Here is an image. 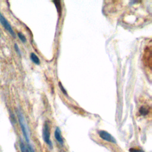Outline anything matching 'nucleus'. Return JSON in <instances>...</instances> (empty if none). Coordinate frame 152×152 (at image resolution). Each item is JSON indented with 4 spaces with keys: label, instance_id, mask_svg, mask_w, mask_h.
<instances>
[{
    "label": "nucleus",
    "instance_id": "12",
    "mask_svg": "<svg viewBox=\"0 0 152 152\" xmlns=\"http://www.w3.org/2000/svg\"><path fill=\"white\" fill-rule=\"evenodd\" d=\"M14 48H15V49L16 50V52H17V53L19 55H21V51H20V49L18 46V45L17 43H15L14 45Z\"/></svg>",
    "mask_w": 152,
    "mask_h": 152
},
{
    "label": "nucleus",
    "instance_id": "10",
    "mask_svg": "<svg viewBox=\"0 0 152 152\" xmlns=\"http://www.w3.org/2000/svg\"><path fill=\"white\" fill-rule=\"evenodd\" d=\"M58 85H59V88H60L61 91H62L65 96H68V93H67V92H66V90L64 88V87H63L62 83H61V82H59V83H58Z\"/></svg>",
    "mask_w": 152,
    "mask_h": 152
},
{
    "label": "nucleus",
    "instance_id": "2",
    "mask_svg": "<svg viewBox=\"0 0 152 152\" xmlns=\"http://www.w3.org/2000/svg\"><path fill=\"white\" fill-rule=\"evenodd\" d=\"M42 138L47 144L50 147H52V143L50 139V126L48 122H45L42 130Z\"/></svg>",
    "mask_w": 152,
    "mask_h": 152
},
{
    "label": "nucleus",
    "instance_id": "14",
    "mask_svg": "<svg viewBox=\"0 0 152 152\" xmlns=\"http://www.w3.org/2000/svg\"><path fill=\"white\" fill-rule=\"evenodd\" d=\"M0 37H1V35H0Z\"/></svg>",
    "mask_w": 152,
    "mask_h": 152
},
{
    "label": "nucleus",
    "instance_id": "13",
    "mask_svg": "<svg viewBox=\"0 0 152 152\" xmlns=\"http://www.w3.org/2000/svg\"><path fill=\"white\" fill-rule=\"evenodd\" d=\"M28 145V152H34V148H33L32 145L29 144H27Z\"/></svg>",
    "mask_w": 152,
    "mask_h": 152
},
{
    "label": "nucleus",
    "instance_id": "9",
    "mask_svg": "<svg viewBox=\"0 0 152 152\" xmlns=\"http://www.w3.org/2000/svg\"><path fill=\"white\" fill-rule=\"evenodd\" d=\"M18 36L19 37V39H20V40L23 42V43H25L26 42V38L25 37V36L22 34L21 33H18Z\"/></svg>",
    "mask_w": 152,
    "mask_h": 152
},
{
    "label": "nucleus",
    "instance_id": "7",
    "mask_svg": "<svg viewBox=\"0 0 152 152\" xmlns=\"http://www.w3.org/2000/svg\"><path fill=\"white\" fill-rule=\"evenodd\" d=\"M20 149L21 152H28V148L26 147V145L23 142L22 140H20Z\"/></svg>",
    "mask_w": 152,
    "mask_h": 152
},
{
    "label": "nucleus",
    "instance_id": "4",
    "mask_svg": "<svg viewBox=\"0 0 152 152\" xmlns=\"http://www.w3.org/2000/svg\"><path fill=\"white\" fill-rule=\"evenodd\" d=\"M98 134H99V135L100 136V137L105 141H107L112 142V143L116 142V141L115 139V138L111 134H110L109 132H107L106 131L100 130L98 132Z\"/></svg>",
    "mask_w": 152,
    "mask_h": 152
},
{
    "label": "nucleus",
    "instance_id": "11",
    "mask_svg": "<svg viewBox=\"0 0 152 152\" xmlns=\"http://www.w3.org/2000/svg\"><path fill=\"white\" fill-rule=\"evenodd\" d=\"M129 152H144L142 149L141 148H131L129 150Z\"/></svg>",
    "mask_w": 152,
    "mask_h": 152
},
{
    "label": "nucleus",
    "instance_id": "6",
    "mask_svg": "<svg viewBox=\"0 0 152 152\" xmlns=\"http://www.w3.org/2000/svg\"><path fill=\"white\" fill-rule=\"evenodd\" d=\"M30 59L31 60V61L34 63L36 65H39L40 63V59L39 58L37 57V56L33 52L31 53L30 54Z\"/></svg>",
    "mask_w": 152,
    "mask_h": 152
},
{
    "label": "nucleus",
    "instance_id": "1",
    "mask_svg": "<svg viewBox=\"0 0 152 152\" xmlns=\"http://www.w3.org/2000/svg\"><path fill=\"white\" fill-rule=\"evenodd\" d=\"M17 115H18V121L20 122V125L21 128V130L23 134V135L25 138V140L27 143V144H30V140H29V133L28 131V128L27 126V125L26 124L24 116L22 114V113L20 112V110L17 111Z\"/></svg>",
    "mask_w": 152,
    "mask_h": 152
},
{
    "label": "nucleus",
    "instance_id": "3",
    "mask_svg": "<svg viewBox=\"0 0 152 152\" xmlns=\"http://www.w3.org/2000/svg\"><path fill=\"white\" fill-rule=\"evenodd\" d=\"M0 22L1 24L4 27V28L8 31V32L10 33V34L14 37H15V34L12 28V27L11 26L10 24L8 23V21L7 20V19L1 14H0Z\"/></svg>",
    "mask_w": 152,
    "mask_h": 152
},
{
    "label": "nucleus",
    "instance_id": "8",
    "mask_svg": "<svg viewBox=\"0 0 152 152\" xmlns=\"http://www.w3.org/2000/svg\"><path fill=\"white\" fill-rule=\"evenodd\" d=\"M140 113L142 115H145L147 114L148 113V109L147 108H145L144 106H142L140 109Z\"/></svg>",
    "mask_w": 152,
    "mask_h": 152
},
{
    "label": "nucleus",
    "instance_id": "5",
    "mask_svg": "<svg viewBox=\"0 0 152 152\" xmlns=\"http://www.w3.org/2000/svg\"><path fill=\"white\" fill-rule=\"evenodd\" d=\"M54 135H55V139L61 144H63L64 142V140L62 138V137L61 135V132L60 129L58 127H56L55 131V133H54Z\"/></svg>",
    "mask_w": 152,
    "mask_h": 152
}]
</instances>
